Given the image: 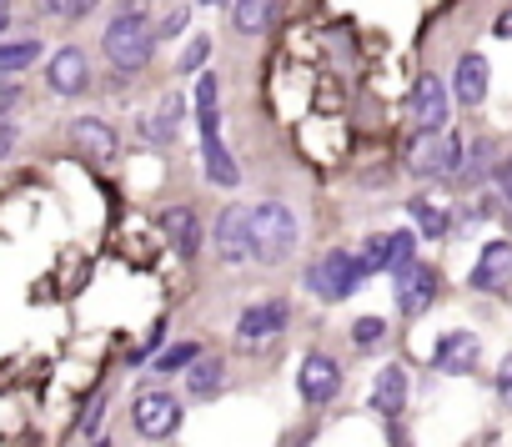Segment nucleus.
<instances>
[{"instance_id": "1", "label": "nucleus", "mask_w": 512, "mask_h": 447, "mask_svg": "<svg viewBox=\"0 0 512 447\" xmlns=\"http://www.w3.org/2000/svg\"><path fill=\"white\" fill-rule=\"evenodd\" d=\"M101 51H106V61H111L116 71H141V66L151 61V51H156V31H151L146 11H141V6H126V11L106 26Z\"/></svg>"}, {"instance_id": "2", "label": "nucleus", "mask_w": 512, "mask_h": 447, "mask_svg": "<svg viewBox=\"0 0 512 447\" xmlns=\"http://www.w3.org/2000/svg\"><path fill=\"white\" fill-rule=\"evenodd\" d=\"M251 242H256V262H287L297 252V216L282 201H267L251 211Z\"/></svg>"}, {"instance_id": "3", "label": "nucleus", "mask_w": 512, "mask_h": 447, "mask_svg": "<svg viewBox=\"0 0 512 447\" xmlns=\"http://www.w3.org/2000/svg\"><path fill=\"white\" fill-rule=\"evenodd\" d=\"M407 166L417 176H452L462 166V136H412L407 146Z\"/></svg>"}, {"instance_id": "4", "label": "nucleus", "mask_w": 512, "mask_h": 447, "mask_svg": "<svg viewBox=\"0 0 512 447\" xmlns=\"http://www.w3.org/2000/svg\"><path fill=\"white\" fill-rule=\"evenodd\" d=\"M282 327H287V307L282 302H256V307H246L236 317V342H241V352H267Z\"/></svg>"}, {"instance_id": "5", "label": "nucleus", "mask_w": 512, "mask_h": 447, "mask_svg": "<svg viewBox=\"0 0 512 447\" xmlns=\"http://www.w3.org/2000/svg\"><path fill=\"white\" fill-rule=\"evenodd\" d=\"M447 111H452V101H447V86H442L437 76H422V81L412 86V96H407V121H412L422 136H442V126H447Z\"/></svg>"}, {"instance_id": "6", "label": "nucleus", "mask_w": 512, "mask_h": 447, "mask_svg": "<svg viewBox=\"0 0 512 447\" xmlns=\"http://www.w3.org/2000/svg\"><path fill=\"white\" fill-rule=\"evenodd\" d=\"M357 282H362V272H357V257H347V252H327V257L307 272V287H312L322 302H342V297H352Z\"/></svg>"}, {"instance_id": "7", "label": "nucleus", "mask_w": 512, "mask_h": 447, "mask_svg": "<svg viewBox=\"0 0 512 447\" xmlns=\"http://www.w3.org/2000/svg\"><path fill=\"white\" fill-rule=\"evenodd\" d=\"M392 282H397V312L402 317H422L437 302V287H442V277L427 262H412V267L392 272Z\"/></svg>"}, {"instance_id": "8", "label": "nucleus", "mask_w": 512, "mask_h": 447, "mask_svg": "<svg viewBox=\"0 0 512 447\" xmlns=\"http://www.w3.org/2000/svg\"><path fill=\"white\" fill-rule=\"evenodd\" d=\"M131 422H136L141 437H171L176 422H181V402L171 392H161V387L156 392H141L136 407H131Z\"/></svg>"}, {"instance_id": "9", "label": "nucleus", "mask_w": 512, "mask_h": 447, "mask_svg": "<svg viewBox=\"0 0 512 447\" xmlns=\"http://www.w3.org/2000/svg\"><path fill=\"white\" fill-rule=\"evenodd\" d=\"M216 252L221 262H251L256 242H251V211L246 206H226L216 216Z\"/></svg>"}, {"instance_id": "10", "label": "nucleus", "mask_w": 512, "mask_h": 447, "mask_svg": "<svg viewBox=\"0 0 512 447\" xmlns=\"http://www.w3.org/2000/svg\"><path fill=\"white\" fill-rule=\"evenodd\" d=\"M467 282H472V292H492V297H502V292L512 287V242H487Z\"/></svg>"}, {"instance_id": "11", "label": "nucleus", "mask_w": 512, "mask_h": 447, "mask_svg": "<svg viewBox=\"0 0 512 447\" xmlns=\"http://www.w3.org/2000/svg\"><path fill=\"white\" fill-rule=\"evenodd\" d=\"M297 387H302V397L307 402H332L337 392H342V367L327 357V352H307L302 357V377H297Z\"/></svg>"}, {"instance_id": "12", "label": "nucleus", "mask_w": 512, "mask_h": 447, "mask_svg": "<svg viewBox=\"0 0 512 447\" xmlns=\"http://www.w3.org/2000/svg\"><path fill=\"white\" fill-rule=\"evenodd\" d=\"M46 81H51V91H61V96H81L86 81H91L86 51H81V46H61V51L51 56V66H46Z\"/></svg>"}, {"instance_id": "13", "label": "nucleus", "mask_w": 512, "mask_h": 447, "mask_svg": "<svg viewBox=\"0 0 512 447\" xmlns=\"http://www.w3.org/2000/svg\"><path fill=\"white\" fill-rule=\"evenodd\" d=\"M477 357H482V342H477L472 332H447V337H437V347H432V367H437V372H452V377L472 372Z\"/></svg>"}, {"instance_id": "14", "label": "nucleus", "mask_w": 512, "mask_h": 447, "mask_svg": "<svg viewBox=\"0 0 512 447\" xmlns=\"http://www.w3.org/2000/svg\"><path fill=\"white\" fill-rule=\"evenodd\" d=\"M71 141H76V151H81L86 161H96V166H106V161L116 156V131H111L106 121H96V116H81V121L71 126Z\"/></svg>"}, {"instance_id": "15", "label": "nucleus", "mask_w": 512, "mask_h": 447, "mask_svg": "<svg viewBox=\"0 0 512 447\" xmlns=\"http://www.w3.org/2000/svg\"><path fill=\"white\" fill-rule=\"evenodd\" d=\"M161 232L176 247V257H196L201 252V227H196V211L191 206H171L161 211Z\"/></svg>"}, {"instance_id": "16", "label": "nucleus", "mask_w": 512, "mask_h": 447, "mask_svg": "<svg viewBox=\"0 0 512 447\" xmlns=\"http://www.w3.org/2000/svg\"><path fill=\"white\" fill-rule=\"evenodd\" d=\"M487 81H492V71H487V56H462L457 61V101L462 106H482L487 101Z\"/></svg>"}, {"instance_id": "17", "label": "nucleus", "mask_w": 512, "mask_h": 447, "mask_svg": "<svg viewBox=\"0 0 512 447\" xmlns=\"http://www.w3.org/2000/svg\"><path fill=\"white\" fill-rule=\"evenodd\" d=\"M402 402H407V367H382L377 372V387H372V407L377 412H387V417H397L402 412Z\"/></svg>"}, {"instance_id": "18", "label": "nucleus", "mask_w": 512, "mask_h": 447, "mask_svg": "<svg viewBox=\"0 0 512 447\" xmlns=\"http://www.w3.org/2000/svg\"><path fill=\"white\" fill-rule=\"evenodd\" d=\"M201 156H206V176H211L216 186H236V181H241L236 156L221 146V136H201Z\"/></svg>"}, {"instance_id": "19", "label": "nucleus", "mask_w": 512, "mask_h": 447, "mask_svg": "<svg viewBox=\"0 0 512 447\" xmlns=\"http://www.w3.org/2000/svg\"><path fill=\"white\" fill-rule=\"evenodd\" d=\"M272 16H277V0H236L231 26H236L241 36H262V31L272 26Z\"/></svg>"}, {"instance_id": "20", "label": "nucleus", "mask_w": 512, "mask_h": 447, "mask_svg": "<svg viewBox=\"0 0 512 447\" xmlns=\"http://www.w3.org/2000/svg\"><path fill=\"white\" fill-rule=\"evenodd\" d=\"M221 377H226V362L221 357H196L191 372H186V387H191V397H216L221 392Z\"/></svg>"}, {"instance_id": "21", "label": "nucleus", "mask_w": 512, "mask_h": 447, "mask_svg": "<svg viewBox=\"0 0 512 447\" xmlns=\"http://www.w3.org/2000/svg\"><path fill=\"white\" fill-rule=\"evenodd\" d=\"M181 116H186V101L181 96H161V106H156V116L146 121V131H151V141H176V126H181Z\"/></svg>"}, {"instance_id": "22", "label": "nucleus", "mask_w": 512, "mask_h": 447, "mask_svg": "<svg viewBox=\"0 0 512 447\" xmlns=\"http://www.w3.org/2000/svg\"><path fill=\"white\" fill-rule=\"evenodd\" d=\"M357 272H362V277H372V272H392V232L362 242V252H357Z\"/></svg>"}, {"instance_id": "23", "label": "nucleus", "mask_w": 512, "mask_h": 447, "mask_svg": "<svg viewBox=\"0 0 512 447\" xmlns=\"http://www.w3.org/2000/svg\"><path fill=\"white\" fill-rule=\"evenodd\" d=\"M412 216H417V232H422V237H442V232H447V211H442L437 201H427V196L412 201Z\"/></svg>"}, {"instance_id": "24", "label": "nucleus", "mask_w": 512, "mask_h": 447, "mask_svg": "<svg viewBox=\"0 0 512 447\" xmlns=\"http://www.w3.org/2000/svg\"><path fill=\"white\" fill-rule=\"evenodd\" d=\"M41 56V46L36 41H16V46H0V76H16V71H26L31 61Z\"/></svg>"}, {"instance_id": "25", "label": "nucleus", "mask_w": 512, "mask_h": 447, "mask_svg": "<svg viewBox=\"0 0 512 447\" xmlns=\"http://www.w3.org/2000/svg\"><path fill=\"white\" fill-rule=\"evenodd\" d=\"M382 332H387L382 317H362V322H352V342H357V347H377Z\"/></svg>"}, {"instance_id": "26", "label": "nucleus", "mask_w": 512, "mask_h": 447, "mask_svg": "<svg viewBox=\"0 0 512 447\" xmlns=\"http://www.w3.org/2000/svg\"><path fill=\"white\" fill-rule=\"evenodd\" d=\"M196 357H201L196 342H181V347H171V352L156 357V372H176V367H186V362H196Z\"/></svg>"}, {"instance_id": "27", "label": "nucleus", "mask_w": 512, "mask_h": 447, "mask_svg": "<svg viewBox=\"0 0 512 447\" xmlns=\"http://www.w3.org/2000/svg\"><path fill=\"white\" fill-rule=\"evenodd\" d=\"M412 247H417V237L412 232H392V272H402V267H412L417 257H412Z\"/></svg>"}, {"instance_id": "28", "label": "nucleus", "mask_w": 512, "mask_h": 447, "mask_svg": "<svg viewBox=\"0 0 512 447\" xmlns=\"http://www.w3.org/2000/svg\"><path fill=\"white\" fill-rule=\"evenodd\" d=\"M46 11L61 21H81L86 11H96V0H46Z\"/></svg>"}, {"instance_id": "29", "label": "nucleus", "mask_w": 512, "mask_h": 447, "mask_svg": "<svg viewBox=\"0 0 512 447\" xmlns=\"http://www.w3.org/2000/svg\"><path fill=\"white\" fill-rule=\"evenodd\" d=\"M196 116H216V76L196 81Z\"/></svg>"}, {"instance_id": "30", "label": "nucleus", "mask_w": 512, "mask_h": 447, "mask_svg": "<svg viewBox=\"0 0 512 447\" xmlns=\"http://www.w3.org/2000/svg\"><path fill=\"white\" fill-rule=\"evenodd\" d=\"M206 56H211V41H206V36H196V41L186 46V56H181V71H196V66H206Z\"/></svg>"}, {"instance_id": "31", "label": "nucleus", "mask_w": 512, "mask_h": 447, "mask_svg": "<svg viewBox=\"0 0 512 447\" xmlns=\"http://www.w3.org/2000/svg\"><path fill=\"white\" fill-rule=\"evenodd\" d=\"M16 96H21V86H16L11 76H0V116H6V111L16 106Z\"/></svg>"}, {"instance_id": "32", "label": "nucleus", "mask_w": 512, "mask_h": 447, "mask_svg": "<svg viewBox=\"0 0 512 447\" xmlns=\"http://www.w3.org/2000/svg\"><path fill=\"white\" fill-rule=\"evenodd\" d=\"M11 151H16V126H11L6 116H0V161H6Z\"/></svg>"}, {"instance_id": "33", "label": "nucleus", "mask_w": 512, "mask_h": 447, "mask_svg": "<svg viewBox=\"0 0 512 447\" xmlns=\"http://www.w3.org/2000/svg\"><path fill=\"white\" fill-rule=\"evenodd\" d=\"M497 387H502V397H512V357L502 362V372H497Z\"/></svg>"}, {"instance_id": "34", "label": "nucleus", "mask_w": 512, "mask_h": 447, "mask_svg": "<svg viewBox=\"0 0 512 447\" xmlns=\"http://www.w3.org/2000/svg\"><path fill=\"white\" fill-rule=\"evenodd\" d=\"M181 26H186V11H171V16H166V26H161V31H166V36H171V31H181Z\"/></svg>"}, {"instance_id": "35", "label": "nucleus", "mask_w": 512, "mask_h": 447, "mask_svg": "<svg viewBox=\"0 0 512 447\" xmlns=\"http://www.w3.org/2000/svg\"><path fill=\"white\" fill-rule=\"evenodd\" d=\"M11 26V0H0V31Z\"/></svg>"}, {"instance_id": "36", "label": "nucleus", "mask_w": 512, "mask_h": 447, "mask_svg": "<svg viewBox=\"0 0 512 447\" xmlns=\"http://www.w3.org/2000/svg\"><path fill=\"white\" fill-rule=\"evenodd\" d=\"M497 36H512V11H507V16L497 21Z\"/></svg>"}, {"instance_id": "37", "label": "nucleus", "mask_w": 512, "mask_h": 447, "mask_svg": "<svg viewBox=\"0 0 512 447\" xmlns=\"http://www.w3.org/2000/svg\"><path fill=\"white\" fill-rule=\"evenodd\" d=\"M201 6H221V0H201Z\"/></svg>"}]
</instances>
